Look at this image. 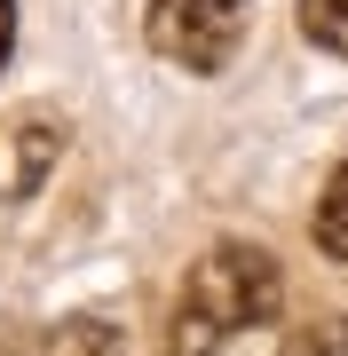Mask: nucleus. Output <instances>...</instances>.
Listing matches in <instances>:
<instances>
[{"label": "nucleus", "instance_id": "1", "mask_svg": "<svg viewBox=\"0 0 348 356\" xmlns=\"http://www.w3.org/2000/svg\"><path fill=\"white\" fill-rule=\"evenodd\" d=\"M285 301V277L261 245H206L174 301V356H230L245 332H261Z\"/></svg>", "mask_w": 348, "mask_h": 356}, {"label": "nucleus", "instance_id": "2", "mask_svg": "<svg viewBox=\"0 0 348 356\" xmlns=\"http://www.w3.org/2000/svg\"><path fill=\"white\" fill-rule=\"evenodd\" d=\"M245 16H254V0H151L142 32H151V48L167 56V64L206 79V72H222L238 56Z\"/></svg>", "mask_w": 348, "mask_h": 356}, {"label": "nucleus", "instance_id": "3", "mask_svg": "<svg viewBox=\"0 0 348 356\" xmlns=\"http://www.w3.org/2000/svg\"><path fill=\"white\" fill-rule=\"evenodd\" d=\"M0 356H127V348H119V332L103 317H64V325H40L32 341L0 348Z\"/></svg>", "mask_w": 348, "mask_h": 356}, {"label": "nucleus", "instance_id": "4", "mask_svg": "<svg viewBox=\"0 0 348 356\" xmlns=\"http://www.w3.org/2000/svg\"><path fill=\"white\" fill-rule=\"evenodd\" d=\"M317 245L333 261H348V159L333 166V182H324V198H317Z\"/></svg>", "mask_w": 348, "mask_h": 356}, {"label": "nucleus", "instance_id": "5", "mask_svg": "<svg viewBox=\"0 0 348 356\" xmlns=\"http://www.w3.org/2000/svg\"><path fill=\"white\" fill-rule=\"evenodd\" d=\"M301 32L324 56H348V0H301Z\"/></svg>", "mask_w": 348, "mask_h": 356}, {"label": "nucleus", "instance_id": "6", "mask_svg": "<svg viewBox=\"0 0 348 356\" xmlns=\"http://www.w3.org/2000/svg\"><path fill=\"white\" fill-rule=\"evenodd\" d=\"M285 356H348V317H340V325H317L309 341H293Z\"/></svg>", "mask_w": 348, "mask_h": 356}, {"label": "nucleus", "instance_id": "7", "mask_svg": "<svg viewBox=\"0 0 348 356\" xmlns=\"http://www.w3.org/2000/svg\"><path fill=\"white\" fill-rule=\"evenodd\" d=\"M8 48H16V0H0V64H8Z\"/></svg>", "mask_w": 348, "mask_h": 356}]
</instances>
